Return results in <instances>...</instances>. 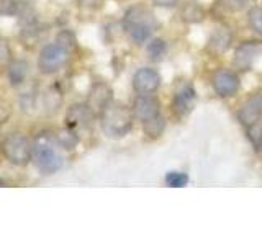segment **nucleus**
<instances>
[{
	"label": "nucleus",
	"mask_w": 262,
	"mask_h": 245,
	"mask_svg": "<svg viewBox=\"0 0 262 245\" xmlns=\"http://www.w3.org/2000/svg\"><path fill=\"white\" fill-rule=\"evenodd\" d=\"M121 27L135 46H144L161 28V23L152 7L146 4H135L128 7L126 12L123 13Z\"/></svg>",
	"instance_id": "nucleus-1"
},
{
	"label": "nucleus",
	"mask_w": 262,
	"mask_h": 245,
	"mask_svg": "<svg viewBox=\"0 0 262 245\" xmlns=\"http://www.w3.org/2000/svg\"><path fill=\"white\" fill-rule=\"evenodd\" d=\"M182 0H151V5L156 8H162V10H172L177 8Z\"/></svg>",
	"instance_id": "nucleus-25"
},
{
	"label": "nucleus",
	"mask_w": 262,
	"mask_h": 245,
	"mask_svg": "<svg viewBox=\"0 0 262 245\" xmlns=\"http://www.w3.org/2000/svg\"><path fill=\"white\" fill-rule=\"evenodd\" d=\"M0 152L4 157L16 167H25L31 162L33 144L23 133H8L0 141Z\"/></svg>",
	"instance_id": "nucleus-4"
},
{
	"label": "nucleus",
	"mask_w": 262,
	"mask_h": 245,
	"mask_svg": "<svg viewBox=\"0 0 262 245\" xmlns=\"http://www.w3.org/2000/svg\"><path fill=\"white\" fill-rule=\"evenodd\" d=\"M257 154H259V155H260V157H262V149H260V151H259Z\"/></svg>",
	"instance_id": "nucleus-28"
},
{
	"label": "nucleus",
	"mask_w": 262,
	"mask_h": 245,
	"mask_svg": "<svg viewBox=\"0 0 262 245\" xmlns=\"http://www.w3.org/2000/svg\"><path fill=\"white\" fill-rule=\"evenodd\" d=\"M56 139L59 145L62 147L64 151H74L77 147L79 141H80V136L77 131H74L68 126H64L62 129H59L56 133Z\"/></svg>",
	"instance_id": "nucleus-19"
},
{
	"label": "nucleus",
	"mask_w": 262,
	"mask_h": 245,
	"mask_svg": "<svg viewBox=\"0 0 262 245\" xmlns=\"http://www.w3.org/2000/svg\"><path fill=\"white\" fill-rule=\"evenodd\" d=\"M71 49L66 47L62 43H49L39 51L38 56V69L45 76H53L62 70L69 64L71 59Z\"/></svg>",
	"instance_id": "nucleus-6"
},
{
	"label": "nucleus",
	"mask_w": 262,
	"mask_h": 245,
	"mask_svg": "<svg viewBox=\"0 0 262 245\" xmlns=\"http://www.w3.org/2000/svg\"><path fill=\"white\" fill-rule=\"evenodd\" d=\"M113 95H115V92H113V88L108 82L95 80V82H92V85H90V88H89L85 102L98 118V114H100L106 106L115 100Z\"/></svg>",
	"instance_id": "nucleus-12"
},
{
	"label": "nucleus",
	"mask_w": 262,
	"mask_h": 245,
	"mask_svg": "<svg viewBox=\"0 0 262 245\" xmlns=\"http://www.w3.org/2000/svg\"><path fill=\"white\" fill-rule=\"evenodd\" d=\"M144 51L147 59L152 61V62H159L166 57L167 51H169V46H167V41L161 38V36H152L147 43L144 44Z\"/></svg>",
	"instance_id": "nucleus-16"
},
{
	"label": "nucleus",
	"mask_w": 262,
	"mask_h": 245,
	"mask_svg": "<svg viewBox=\"0 0 262 245\" xmlns=\"http://www.w3.org/2000/svg\"><path fill=\"white\" fill-rule=\"evenodd\" d=\"M33 152L31 162L43 175H53L59 172L64 165L62 147L56 139V133L49 131H41L31 141Z\"/></svg>",
	"instance_id": "nucleus-2"
},
{
	"label": "nucleus",
	"mask_w": 262,
	"mask_h": 245,
	"mask_svg": "<svg viewBox=\"0 0 262 245\" xmlns=\"http://www.w3.org/2000/svg\"><path fill=\"white\" fill-rule=\"evenodd\" d=\"M97 114L92 111V108L87 105V102H77L72 103L64 116V126H68L77 133H84L94 128V122L97 121Z\"/></svg>",
	"instance_id": "nucleus-9"
},
{
	"label": "nucleus",
	"mask_w": 262,
	"mask_h": 245,
	"mask_svg": "<svg viewBox=\"0 0 262 245\" xmlns=\"http://www.w3.org/2000/svg\"><path fill=\"white\" fill-rule=\"evenodd\" d=\"M188 182H190V177L184 170H169L164 175V185L167 188H184Z\"/></svg>",
	"instance_id": "nucleus-22"
},
{
	"label": "nucleus",
	"mask_w": 262,
	"mask_h": 245,
	"mask_svg": "<svg viewBox=\"0 0 262 245\" xmlns=\"http://www.w3.org/2000/svg\"><path fill=\"white\" fill-rule=\"evenodd\" d=\"M28 69L30 65L27 61L23 59H15L8 65V80H10L12 87H18L21 85L25 79L28 77Z\"/></svg>",
	"instance_id": "nucleus-17"
},
{
	"label": "nucleus",
	"mask_w": 262,
	"mask_h": 245,
	"mask_svg": "<svg viewBox=\"0 0 262 245\" xmlns=\"http://www.w3.org/2000/svg\"><path fill=\"white\" fill-rule=\"evenodd\" d=\"M162 87V76L158 69L151 65H143L136 69L131 77V88L138 95H152L158 93Z\"/></svg>",
	"instance_id": "nucleus-10"
},
{
	"label": "nucleus",
	"mask_w": 262,
	"mask_h": 245,
	"mask_svg": "<svg viewBox=\"0 0 262 245\" xmlns=\"http://www.w3.org/2000/svg\"><path fill=\"white\" fill-rule=\"evenodd\" d=\"M102 0H79V5L84 7V8H90V10H94L98 5H100Z\"/></svg>",
	"instance_id": "nucleus-27"
},
{
	"label": "nucleus",
	"mask_w": 262,
	"mask_h": 245,
	"mask_svg": "<svg viewBox=\"0 0 262 245\" xmlns=\"http://www.w3.org/2000/svg\"><path fill=\"white\" fill-rule=\"evenodd\" d=\"M262 57V41L260 39H244L234 47L233 67L237 72H249Z\"/></svg>",
	"instance_id": "nucleus-8"
},
{
	"label": "nucleus",
	"mask_w": 262,
	"mask_h": 245,
	"mask_svg": "<svg viewBox=\"0 0 262 245\" xmlns=\"http://www.w3.org/2000/svg\"><path fill=\"white\" fill-rule=\"evenodd\" d=\"M8 56H10V49H8V46L4 41H0V64L5 62L8 59Z\"/></svg>",
	"instance_id": "nucleus-26"
},
{
	"label": "nucleus",
	"mask_w": 262,
	"mask_h": 245,
	"mask_svg": "<svg viewBox=\"0 0 262 245\" xmlns=\"http://www.w3.org/2000/svg\"><path fill=\"white\" fill-rule=\"evenodd\" d=\"M244 134H246V139L249 141V144L252 145V149L259 152L262 149V118L257 119L256 122H252V125L246 126Z\"/></svg>",
	"instance_id": "nucleus-20"
},
{
	"label": "nucleus",
	"mask_w": 262,
	"mask_h": 245,
	"mask_svg": "<svg viewBox=\"0 0 262 245\" xmlns=\"http://www.w3.org/2000/svg\"><path fill=\"white\" fill-rule=\"evenodd\" d=\"M210 85L213 93L221 100L234 98L241 90V76L236 69L231 67H218L211 72Z\"/></svg>",
	"instance_id": "nucleus-7"
},
{
	"label": "nucleus",
	"mask_w": 262,
	"mask_h": 245,
	"mask_svg": "<svg viewBox=\"0 0 262 245\" xmlns=\"http://www.w3.org/2000/svg\"><path fill=\"white\" fill-rule=\"evenodd\" d=\"M234 43V33L226 23H220L210 33L207 39V51L211 56H223L231 49Z\"/></svg>",
	"instance_id": "nucleus-13"
},
{
	"label": "nucleus",
	"mask_w": 262,
	"mask_h": 245,
	"mask_svg": "<svg viewBox=\"0 0 262 245\" xmlns=\"http://www.w3.org/2000/svg\"><path fill=\"white\" fill-rule=\"evenodd\" d=\"M131 108H133L135 118L139 122H146L156 116L162 114V102L159 96L152 95H135L133 102H131Z\"/></svg>",
	"instance_id": "nucleus-11"
},
{
	"label": "nucleus",
	"mask_w": 262,
	"mask_h": 245,
	"mask_svg": "<svg viewBox=\"0 0 262 245\" xmlns=\"http://www.w3.org/2000/svg\"><path fill=\"white\" fill-rule=\"evenodd\" d=\"M143 126V134L146 141H158V139L166 133V128H167V118L164 116V113L159 114L146 122H141Z\"/></svg>",
	"instance_id": "nucleus-15"
},
{
	"label": "nucleus",
	"mask_w": 262,
	"mask_h": 245,
	"mask_svg": "<svg viewBox=\"0 0 262 245\" xmlns=\"http://www.w3.org/2000/svg\"><path fill=\"white\" fill-rule=\"evenodd\" d=\"M196 100H199V96H196L195 85L190 80H185L182 84H179L174 92H172L170 103H169L172 118L177 121H184L185 118H188L195 110Z\"/></svg>",
	"instance_id": "nucleus-5"
},
{
	"label": "nucleus",
	"mask_w": 262,
	"mask_h": 245,
	"mask_svg": "<svg viewBox=\"0 0 262 245\" xmlns=\"http://www.w3.org/2000/svg\"><path fill=\"white\" fill-rule=\"evenodd\" d=\"M260 118H262V92H254L246 96L241 102V105L237 106L236 119L244 129L246 126L252 125V122H256Z\"/></svg>",
	"instance_id": "nucleus-14"
},
{
	"label": "nucleus",
	"mask_w": 262,
	"mask_h": 245,
	"mask_svg": "<svg viewBox=\"0 0 262 245\" xmlns=\"http://www.w3.org/2000/svg\"><path fill=\"white\" fill-rule=\"evenodd\" d=\"M180 16L185 23H200L207 16V10L196 2H188V4H180Z\"/></svg>",
	"instance_id": "nucleus-18"
},
{
	"label": "nucleus",
	"mask_w": 262,
	"mask_h": 245,
	"mask_svg": "<svg viewBox=\"0 0 262 245\" xmlns=\"http://www.w3.org/2000/svg\"><path fill=\"white\" fill-rule=\"evenodd\" d=\"M246 23L252 33H256L257 36L262 38V7L252 5L246 12Z\"/></svg>",
	"instance_id": "nucleus-21"
},
{
	"label": "nucleus",
	"mask_w": 262,
	"mask_h": 245,
	"mask_svg": "<svg viewBox=\"0 0 262 245\" xmlns=\"http://www.w3.org/2000/svg\"><path fill=\"white\" fill-rule=\"evenodd\" d=\"M56 41H59V43H62L68 49H72L76 47V38H74V35L71 31H68V30H64V31H61L59 35H57V39Z\"/></svg>",
	"instance_id": "nucleus-24"
},
{
	"label": "nucleus",
	"mask_w": 262,
	"mask_h": 245,
	"mask_svg": "<svg viewBox=\"0 0 262 245\" xmlns=\"http://www.w3.org/2000/svg\"><path fill=\"white\" fill-rule=\"evenodd\" d=\"M27 5L18 0H0V15L5 16H25Z\"/></svg>",
	"instance_id": "nucleus-23"
},
{
	"label": "nucleus",
	"mask_w": 262,
	"mask_h": 245,
	"mask_svg": "<svg viewBox=\"0 0 262 245\" xmlns=\"http://www.w3.org/2000/svg\"><path fill=\"white\" fill-rule=\"evenodd\" d=\"M135 121L136 118L131 105L117 100H113L98 114V125H100L102 133L108 139H115V141L126 137L133 131Z\"/></svg>",
	"instance_id": "nucleus-3"
}]
</instances>
